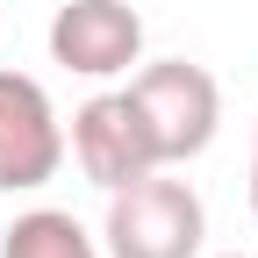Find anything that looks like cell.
Instances as JSON below:
<instances>
[{"label": "cell", "mask_w": 258, "mask_h": 258, "mask_svg": "<svg viewBox=\"0 0 258 258\" xmlns=\"http://www.w3.org/2000/svg\"><path fill=\"white\" fill-rule=\"evenodd\" d=\"M201 244H208V208L186 179H172V165L108 194V215H101L108 258H201Z\"/></svg>", "instance_id": "obj_1"}, {"label": "cell", "mask_w": 258, "mask_h": 258, "mask_svg": "<svg viewBox=\"0 0 258 258\" xmlns=\"http://www.w3.org/2000/svg\"><path fill=\"white\" fill-rule=\"evenodd\" d=\"M64 165V122L43 79L0 72V194H36Z\"/></svg>", "instance_id": "obj_4"}, {"label": "cell", "mask_w": 258, "mask_h": 258, "mask_svg": "<svg viewBox=\"0 0 258 258\" xmlns=\"http://www.w3.org/2000/svg\"><path fill=\"white\" fill-rule=\"evenodd\" d=\"M0 258H108V251L72 208H22L0 230Z\"/></svg>", "instance_id": "obj_6"}, {"label": "cell", "mask_w": 258, "mask_h": 258, "mask_svg": "<svg viewBox=\"0 0 258 258\" xmlns=\"http://www.w3.org/2000/svg\"><path fill=\"white\" fill-rule=\"evenodd\" d=\"M64 151H72V165L101 194H115V186H129V179H144V172L165 165V158H158V137H151V122H144V108H137L129 86L79 101L72 129H64Z\"/></svg>", "instance_id": "obj_3"}, {"label": "cell", "mask_w": 258, "mask_h": 258, "mask_svg": "<svg viewBox=\"0 0 258 258\" xmlns=\"http://www.w3.org/2000/svg\"><path fill=\"white\" fill-rule=\"evenodd\" d=\"M222 258H251V251H222Z\"/></svg>", "instance_id": "obj_8"}, {"label": "cell", "mask_w": 258, "mask_h": 258, "mask_svg": "<svg viewBox=\"0 0 258 258\" xmlns=\"http://www.w3.org/2000/svg\"><path fill=\"white\" fill-rule=\"evenodd\" d=\"M251 215H258V137H251Z\"/></svg>", "instance_id": "obj_7"}, {"label": "cell", "mask_w": 258, "mask_h": 258, "mask_svg": "<svg viewBox=\"0 0 258 258\" xmlns=\"http://www.w3.org/2000/svg\"><path fill=\"white\" fill-rule=\"evenodd\" d=\"M129 93H137V108L151 122L158 137V158L165 165H194L208 144H215V122H222V86L208 64H186V57H158L144 64L137 79H129Z\"/></svg>", "instance_id": "obj_2"}, {"label": "cell", "mask_w": 258, "mask_h": 258, "mask_svg": "<svg viewBox=\"0 0 258 258\" xmlns=\"http://www.w3.org/2000/svg\"><path fill=\"white\" fill-rule=\"evenodd\" d=\"M50 64L79 79H122L144 64V15L129 0H64L50 15Z\"/></svg>", "instance_id": "obj_5"}]
</instances>
